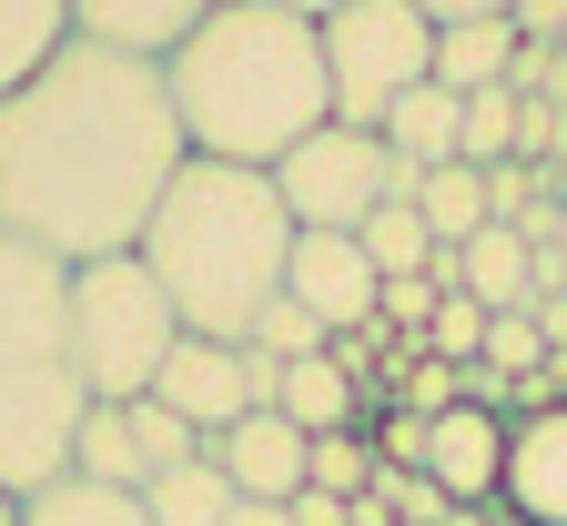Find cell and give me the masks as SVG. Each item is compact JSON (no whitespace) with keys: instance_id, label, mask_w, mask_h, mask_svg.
<instances>
[{"instance_id":"6da1fadb","label":"cell","mask_w":567,"mask_h":526,"mask_svg":"<svg viewBox=\"0 0 567 526\" xmlns=\"http://www.w3.org/2000/svg\"><path fill=\"white\" fill-rule=\"evenodd\" d=\"M193 142L173 122L163 61L71 31L21 92H0V234L61 274L112 264L163 213Z\"/></svg>"},{"instance_id":"7a4b0ae2","label":"cell","mask_w":567,"mask_h":526,"mask_svg":"<svg viewBox=\"0 0 567 526\" xmlns=\"http://www.w3.org/2000/svg\"><path fill=\"white\" fill-rule=\"evenodd\" d=\"M163 92H173V122L203 163H244V173H274L305 132L334 122L324 102V31L274 11V0H234L213 11L183 51H163Z\"/></svg>"},{"instance_id":"3957f363","label":"cell","mask_w":567,"mask_h":526,"mask_svg":"<svg viewBox=\"0 0 567 526\" xmlns=\"http://www.w3.org/2000/svg\"><path fill=\"white\" fill-rule=\"evenodd\" d=\"M142 264L173 293L183 334H213V344H244L254 314L284 293V264H295V213H284L274 173H244V163H183L163 213L142 223Z\"/></svg>"},{"instance_id":"277c9868","label":"cell","mask_w":567,"mask_h":526,"mask_svg":"<svg viewBox=\"0 0 567 526\" xmlns=\"http://www.w3.org/2000/svg\"><path fill=\"white\" fill-rule=\"evenodd\" d=\"M92 385L71 354V274L0 234V496H41L71 476Z\"/></svg>"},{"instance_id":"5b68a950","label":"cell","mask_w":567,"mask_h":526,"mask_svg":"<svg viewBox=\"0 0 567 526\" xmlns=\"http://www.w3.org/2000/svg\"><path fill=\"white\" fill-rule=\"evenodd\" d=\"M173 344H183V314H173V293L153 283L142 254H112V264L71 274V354H82L92 405L153 395V374H163Z\"/></svg>"},{"instance_id":"8992f818","label":"cell","mask_w":567,"mask_h":526,"mask_svg":"<svg viewBox=\"0 0 567 526\" xmlns=\"http://www.w3.org/2000/svg\"><path fill=\"white\" fill-rule=\"evenodd\" d=\"M315 31H324V102L354 132H385V112L415 82H436V21L415 0H354V11H334Z\"/></svg>"},{"instance_id":"52a82bcc","label":"cell","mask_w":567,"mask_h":526,"mask_svg":"<svg viewBox=\"0 0 567 526\" xmlns=\"http://www.w3.org/2000/svg\"><path fill=\"white\" fill-rule=\"evenodd\" d=\"M274 193L295 213V234H365V213L415 203V173L385 153V132L324 122V132H305L295 153L274 163Z\"/></svg>"},{"instance_id":"ba28073f","label":"cell","mask_w":567,"mask_h":526,"mask_svg":"<svg viewBox=\"0 0 567 526\" xmlns=\"http://www.w3.org/2000/svg\"><path fill=\"white\" fill-rule=\"evenodd\" d=\"M274 385H284V364H274V354H254V344H213V334H183V344L163 354V374H153V405H173V415L213 445L224 425H244L254 405H274Z\"/></svg>"},{"instance_id":"9c48e42d","label":"cell","mask_w":567,"mask_h":526,"mask_svg":"<svg viewBox=\"0 0 567 526\" xmlns=\"http://www.w3.org/2000/svg\"><path fill=\"white\" fill-rule=\"evenodd\" d=\"M284 293H295V305L324 324V344L334 334H354V324H365L375 314V264H365V244H354V234H295V264H284Z\"/></svg>"},{"instance_id":"30bf717a","label":"cell","mask_w":567,"mask_h":526,"mask_svg":"<svg viewBox=\"0 0 567 526\" xmlns=\"http://www.w3.org/2000/svg\"><path fill=\"white\" fill-rule=\"evenodd\" d=\"M203 456L224 466V486H234V496L295 506V496H305V456H315V435H295V425L274 415V405H254L244 425H224V435H213Z\"/></svg>"},{"instance_id":"8fae6325","label":"cell","mask_w":567,"mask_h":526,"mask_svg":"<svg viewBox=\"0 0 567 526\" xmlns=\"http://www.w3.org/2000/svg\"><path fill=\"white\" fill-rule=\"evenodd\" d=\"M436 274L446 293H476L486 314H527L537 305V244L517 234V223H486V234H466V244H436Z\"/></svg>"},{"instance_id":"7c38bea8","label":"cell","mask_w":567,"mask_h":526,"mask_svg":"<svg viewBox=\"0 0 567 526\" xmlns=\"http://www.w3.org/2000/svg\"><path fill=\"white\" fill-rule=\"evenodd\" d=\"M425 476L446 486V506H496V486H507V415L446 405L425 425Z\"/></svg>"},{"instance_id":"4fadbf2b","label":"cell","mask_w":567,"mask_h":526,"mask_svg":"<svg viewBox=\"0 0 567 526\" xmlns=\"http://www.w3.org/2000/svg\"><path fill=\"white\" fill-rule=\"evenodd\" d=\"M517 526H567V405H537L507 425V486H496Z\"/></svg>"},{"instance_id":"5bb4252c","label":"cell","mask_w":567,"mask_h":526,"mask_svg":"<svg viewBox=\"0 0 567 526\" xmlns=\"http://www.w3.org/2000/svg\"><path fill=\"white\" fill-rule=\"evenodd\" d=\"M213 11H234V0H71V31H82V41H112V51H142V61H163V51H183Z\"/></svg>"},{"instance_id":"9a60e30c","label":"cell","mask_w":567,"mask_h":526,"mask_svg":"<svg viewBox=\"0 0 567 526\" xmlns=\"http://www.w3.org/2000/svg\"><path fill=\"white\" fill-rule=\"evenodd\" d=\"M274 415L295 425V435H354V425H365V395H354V374L334 354H305V364H284Z\"/></svg>"},{"instance_id":"2e32d148","label":"cell","mask_w":567,"mask_h":526,"mask_svg":"<svg viewBox=\"0 0 567 526\" xmlns=\"http://www.w3.org/2000/svg\"><path fill=\"white\" fill-rule=\"evenodd\" d=\"M456 142H466V102L436 92V82H415V92L385 112V153H395L405 173H446V163H456Z\"/></svg>"},{"instance_id":"e0dca14e","label":"cell","mask_w":567,"mask_h":526,"mask_svg":"<svg viewBox=\"0 0 567 526\" xmlns=\"http://www.w3.org/2000/svg\"><path fill=\"white\" fill-rule=\"evenodd\" d=\"M517 21H456V31H436V92H456V102H476V92H507V71H517Z\"/></svg>"},{"instance_id":"ac0fdd59","label":"cell","mask_w":567,"mask_h":526,"mask_svg":"<svg viewBox=\"0 0 567 526\" xmlns=\"http://www.w3.org/2000/svg\"><path fill=\"white\" fill-rule=\"evenodd\" d=\"M71 476H82V486H122V496L153 486V466H142V435H132V405H92V415H82Z\"/></svg>"},{"instance_id":"d6986e66","label":"cell","mask_w":567,"mask_h":526,"mask_svg":"<svg viewBox=\"0 0 567 526\" xmlns=\"http://www.w3.org/2000/svg\"><path fill=\"white\" fill-rule=\"evenodd\" d=\"M61 41H71V0H0V92H21Z\"/></svg>"},{"instance_id":"ffe728a7","label":"cell","mask_w":567,"mask_h":526,"mask_svg":"<svg viewBox=\"0 0 567 526\" xmlns=\"http://www.w3.org/2000/svg\"><path fill=\"white\" fill-rule=\"evenodd\" d=\"M142 516H153V526H224L234 516V486H224L213 456H193V466H173V476L142 486Z\"/></svg>"},{"instance_id":"44dd1931","label":"cell","mask_w":567,"mask_h":526,"mask_svg":"<svg viewBox=\"0 0 567 526\" xmlns=\"http://www.w3.org/2000/svg\"><path fill=\"white\" fill-rule=\"evenodd\" d=\"M21 526H153V516H142V496H122V486L51 476L41 496H21Z\"/></svg>"},{"instance_id":"7402d4cb","label":"cell","mask_w":567,"mask_h":526,"mask_svg":"<svg viewBox=\"0 0 567 526\" xmlns=\"http://www.w3.org/2000/svg\"><path fill=\"white\" fill-rule=\"evenodd\" d=\"M415 213H425V234L436 244H466V234H486V173L476 163H446V173H415Z\"/></svg>"},{"instance_id":"603a6c76","label":"cell","mask_w":567,"mask_h":526,"mask_svg":"<svg viewBox=\"0 0 567 526\" xmlns=\"http://www.w3.org/2000/svg\"><path fill=\"white\" fill-rule=\"evenodd\" d=\"M365 264H375V283H395V274H425L436 264V234H425V213L415 203H385V213H365Z\"/></svg>"},{"instance_id":"cb8c5ba5","label":"cell","mask_w":567,"mask_h":526,"mask_svg":"<svg viewBox=\"0 0 567 526\" xmlns=\"http://www.w3.org/2000/svg\"><path fill=\"white\" fill-rule=\"evenodd\" d=\"M305 486L354 506V496L375 486V435H365V425H354V435H315V456H305Z\"/></svg>"},{"instance_id":"d4e9b609","label":"cell","mask_w":567,"mask_h":526,"mask_svg":"<svg viewBox=\"0 0 567 526\" xmlns=\"http://www.w3.org/2000/svg\"><path fill=\"white\" fill-rule=\"evenodd\" d=\"M456 163H476V173L517 163V92H476V102H466V142H456Z\"/></svg>"},{"instance_id":"484cf974","label":"cell","mask_w":567,"mask_h":526,"mask_svg":"<svg viewBox=\"0 0 567 526\" xmlns=\"http://www.w3.org/2000/svg\"><path fill=\"white\" fill-rule=\"evenodd\" d=\"M254 354H274V364H305V354H324V324L295 305V293H274V305L254 314V334H244Z\"/></svg>"},{"instance_id":"4316f807","label":"cell","mask_w":567,"mask_h":526,"mask_svg":"<svg viewBox=\"0 0 567 526\" xmlns=\"http://www.w3.org/2000/svg\"><path fill=\"white\" fill-rule=\"evenodd\" d=\"M476 364H496L507 385H527V374L547 364V334H537V314H486V354Z\"/></svg>"},{"instance_id":"83f0119b","label":"cell","mask_w":567,"mask_h":526,"mask_svg":"<svg viewBox=\"0 0 567 526\" xmlns=\"http://www.w3.org/2000/svg\"><path fill=\"white\" fill-rule=\"evenodd\" d=\"M425 354H436V364H476V354H486V305H476V293H446V305H436Z\"/></svg>"},{"instance_id":"f1b7e54d","label":"cell","mask_w":567,"mask_h":526,"mask_svg":"<svg viewBox=\"0 0 567 526\" xmlns=\"http://www.w3.org/2000/svg\"><path fill=\"white\" fill-rule=\"evenodd\" d=\"M507 21H517V41H527V51H557V41H567V0H517Z\"/></svg>"},{"instance_id":"f546056e","label":"cell","mask_w":567,"mask_h":526,"mask_svg":"<svg viewBox=\"0 0 567 526\" xmlns=\"http://www.w3.org/2000/svg\"><path fill=\"white\" fill-rule=\"evenodd\" d=\"M415 11L436 21V31H456V21H507L517 0H415Z\"/></svg>"},{"instance_id":"4dcf8cb0","label":"cell","mask_w":567,"mask_h":526,"mask_svg":"<svg viewBox=\"0 0 567 526\" xmlns=\"http://www.w3.org/2000/svg\"><path fill=\"white\" fill-rule=\"evenodd\" d=\"M527 314H537V334H547V354H567V283H547V293H537V305H527Z\"/></svg>"},{"instance_id":"1f68e13d","label":"cell","mask_w":567,"mask_h":526,"mask_svg":"<svg viewBox=\"0 0 567 526\" xmlns=\"http://www.w3.org/2000/svg\"><path fill=\"white\" fill-rule=\"evenodd\" d=\"M224 526H295V506H264V496H234V516Z\"/></svg>"},{"instance_id":"d6a6232c","label":"cell","mask_w":567,"mask_h":526,"mask_svg":"<svg viewBox=\"0 0 567 526\" xmlns=\"http://www.w3.org/2000/svg\"><path fill=\"white\" fill-rule=\"evenodd\" d=\"M274 11H295V21H334V11H354V0H274Z\"/></svg>"},{"instance_id":"836d02e7","label":"cell","mask_w":567,"mask_h":526,"mask_svg":"<svg viewBox=\"0 0 567 526\" xmlns=\"http://www.w3.org/2000/svg\"><path fill=\"white\" fill-rule=\"evenodd\" d=\"M0 526H21V496H0Z\"/></svg>"},{"instance_id":"e575fe53","label":"cell","mask_w":567,"mask_h":526,"mask_svg":"<svg viewBox=\"0 0 567 526\" xmlns=\"http://www.w3.org/2000/svg\"><path fill=\"white\" fill-rule=\"evenodd\" d=\"M557 51H567V41H557Z\"/></svg>"}]
</instances>
